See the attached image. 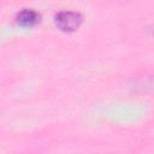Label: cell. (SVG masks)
I'll return each instance as SVG.
<instances>
[{"label":"cell","mask_w":154,"mask_h":154,"mask_svg":"<svg viewBox=\"0 0 154 154\" xmlns=\"http://www.w3.org/2000/svg\"><path fill=\"white\" fill-rule=\"evenodd\" d=\"M54 23L60 31L73 32L83 23V14L78 11H60L54 16Z\"/></svg>","instance_id":"cell-1"},{"label":"cell","mask_w":154,"mask_h":154,"mask_svg":"<svg viewBox=\"0 0 154 154\" xmlns=\"http://www.w3.org/2000/svg\"><path fill=\"white\" fill-rule=\"evenodd\" d=\"M16 23L23 28H31L40 23L41 14L32 8H23L16 14Z\"/></svg>","instance_id":"cell-2"}]
</instances>
